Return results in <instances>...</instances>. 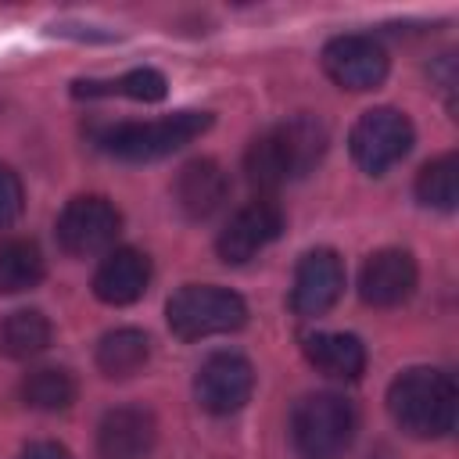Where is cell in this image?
Here are the masks:
<instances>
[{
    "label": "cell",
    "instance_id": "1",
    "mask_svg": "<svg viewBox=\"0 0 459 459\" xmlns=\"http://www.w3.org/2000/svg\"><path fill=\"white\" fill-rule=\"evenodd\" d=\"M326 143H330V136H326V126L319 118L294 115V118H287V122H280V126H273L251 140V147L244 154L247 179L258 190L273 194L283 183L308 176L323 161Z\"/></svg>",
    "mask_w": 459,
    "mask_h": 459
},
{
    "label": "cell",
    "instance_id": "2",
    "mask_svg": "<svg viewBox=\"0 0 459 459\" xmlns=\"http://www.w3.org/2000/svg\"><path fill=\"white\" fill-rule=\"evenodd\" d=\"M387 409L391 420L412 434V437H445L455 427V409H459V391L448 373L416 366L394 377L387 387Z\"/></svg>",
    "mask_w": 459,
    "mask_h": 459
},
{
    "label": "cell",
    "instance_id": "3",
    "mask_svg": "<svg viewBox=\"0 0 459 459\" xmlns=\"http://www.w3.org/2000/svg\"><path fill=\"white\" fill-rule=\"evenodd\" d=\"M359 430L355 405L344 394H305L290 412V441L301 459H341Z\"/></svg>",
    "mask_w": 459,
    "mask_h": 459
},
{
    "label": "cell",
    "instance_id": "4",
    "mask_svg": "<svg viewBox=\"0 0 459 459\" xmlns=\"http://www.w3.org/2000/svg\"><path fill=\"white\" fill-rule=\"evenodd\" d=\"M208 126H212L208 111H176V115L151 118V122L108 126L97 136V143H100V151H108L111 158H122V161H158V158L186 147L190 140H197Z\"/></svg>",
    "mask_w": 459,
    "mask_h": 459
},
{
    "label": "cell",
    "instance_id": "5",
    "mask_svg": "<svg viewBox=\"0 0 459 459\" xmlns=\"http://www.w3.org/2000/svg\"><path fill=\"white\" fill-rule=\"evenodd\" d=\"M169 330L179 341H204L215 333H233L247 323V305L237 290L215 283H186L165 305Z\"/></svg>",
    "mask_w": 459,
    "mask_h": 459
},
{
    "label": "cell",
    "instance_id": "6",
    "mask_svg": "<svg viewBox=\"0 0 459 459\" xmlns=\"http://www.w3.org/2000/svg\"><path fill=\"white\" fill-rule=\"evenodd\" d=\"M412 140H416L412 122L405 118V111H394V108H373V111H366L351 126V133H348L351 158L369 176H384L391 165H398L409 154Z\"/></svg>",
    "mask_w": 459,
    "mask_h": 459
},
{
    "label": "cell",
    "instance_id": "7",
    "mask_svg": "<svg viewBox=\"0 0 459 459\" xmlns=\"http://www.w3.org/2000/svg\"><path fill=\"white\" fill-rule=\"evenodd\" d=\"M118 233H122L118 208L97 194L72 197L57 215V244L75 258H90V255L108 251Z\"/></svg>",
    "mask_w": 459,
    "mask_h": 459
},
{
    "label": "cell",
    "instance_id": "8",
    "mask_svg": "<svg viewBox=\"0 0 459 459\" xmlns=\"http://www.w3.org/2000/svg\"><path fill=\"white\" fill-rule=\"evenodd\" d=\"M255 391V369L244 355L237 351H215L201 362L197 377H194V394L197 405L212 416H230L237 409L247 405Z\"/></svg>",
    "mask_w": 459,
    "mask_h": 459
},
{
    "label": "cell",
    "instance_id": "9",
    "mask_svg": "<svg viewBox=\"0 0 459 459\" xmlns=\"http://www.w3.org/2000/svg\"><path fill=\"white\" fill-rule=\"evenodd\" d=\"M323 72L344 90H377L387 75V50L366 32H344L323 47Z\"/></svg>",
    "mask_w": 459,
    "mask_h": 459
},
{
    "label": "cell",
    "instance_id": "10",
    "mask_svg": "<svg viewBox=\"0 0 459 459\" xmlns=\"http://www.w3.org/2000/svg\"><path fill=\"white\" fill-rule=\"evenodd\" d=\"M283 233V212L276 201L258 197L251 204H244L240 212H233V219L226 222V230L215 240V251L226 265H244L251 262L262 247H269L276 237Z\"/></svg>",
    "mask_w": 459,
    "mask_h": 459
},
{
    "label": "cell",
    "instance_id": "11",
    "mask_svg": "<svg viewBox=\"0 0 459 459\" xmlns=\"http://www.w3.org/2000/svg\"><path fill=\"white\" fill-rule=\"evenodd\" d=\"M344 290V262L330 247H316L301 255L294 269V287H290V308L298 316H323L337 305Z\"/></svg>",
    "mask_w": 459,
    "mask_h": 459
},
{
    "label": "cell",
    "instance_id": "12",
    "mask_svg": "<svg viewBox=\"0 0 459 459\" xmlns=\"http://www.w3.org/2000/svg\"><path fill=\"white\" fill-rule=\"evenodd\" d=\"M416 258L402 247H384V251H373L366 262H362V273H359V294L366 305L373 308H394L402 301L412 298L416 290Z\"/></svg>",
    "mask_w": 459,
    "mask_h": 459
},
{
    "label": "cell",
    "instance_id": "13",
    "mask_svg": "<svg viewBox=\"0 0 459 459\" xmlns=\"http://www.w3.org/2000/svg\"><path fill=\"white\" fill-rule=\"evenodd\" d=\"M158 437V423L143 405H118L104 412L97 427L100 459H147Z\"/></svg>",
    "mask_w": 459,
    "mask_h": 459
},
{
    "label": "cell",
    "instance_id": "14",
    "mask_svg": "<svg viewBox=\"0 0 459 459\" xmlns=\"http://www.w3.org/2000/svg\"><path fill=\"white\" fill-rule=\"evenodd\" d=\"M230 197V176L212 161V158H194L179 169L176 183H172V201L176 208L194 219V222H204L212 219L222 201Z\"/></svg>",
    "mask_w": 459,
    "mask_h": 459
},
{
    "label": "cell",
    "instance_id": "15",
    "mask_svg": "<svg viewBox=\"0 0 459 459\" xmlns=\"http://www.w3.org/2000/svg\"><path fill=\"white\" fill-rule=\"evenodd\" d=\"M151 283V258L136 247H115L93 273V294L104 305H133Z\"/></svg>",
    "mask_w": 459,
    "mask_h": 459
},
{
    "label": "cell",
    "instance_id": "16",
    "mask_svg": "<svg viewBox=\"0 0 459 459\" xmlns=\"http://www.w3.org/2000/svg\"><path fill=\"white\" fill-rule=\"evenodd\" d=\"M305 359L333 380H359L366 369V344L355 333L319 330L305 337Z\"/></svg>",
    "mask_w": 459,
    "mask_h": 459
},
{
    "label": "cell",
    "instance_id": "17",
    "mask_svg": "<svg viewBox=\"0 0 459 459\" xmlns=\"http://www.w3.org/2000/svg\"><path fill=\"white\" fill-rule=\"evenodd\" d=\"M151 359V337L136 326H118V330H108L97 344V369L111 380H122V377H133L147 366Z\"/></svg>",
    "mask_w": 459,
    "mask_h": 459
},
{
    "label": "cell",
    "instance_id": "18",
    "mask_svg": "<svg viewBox=\"0 0 459 459\" xmlns=\"http://www.w3.org/2000/svg\"><path fill=\"white\" fill-rule=\"evenodd\" d=\"M54 326L39 308H14L0 319V351L11 359H32L50 348Z\"/></svg>",
    "mask_w": 459,
    "mask_h": 459
},
{
    "label": "cell",
    "instance_id": "19",
    "mask_svg": "<svg viewBox=\"0 0 459 459\" xmlns=\"http://www.w3.org/2000/svg\"><path fill=\"white\" fill-rule=\"evenodd\" d=\"M47 273L43 251L36 240L11 237L0 240V294H22L32 290Z\"/></svg>",
    "mask_w": 459,
    "mask_h": 459
},
{
    "label": "cell",
    "instance_id": "20",
    "mask_svg": "<svg viewBox=\"0 0 459 459\" xmlns=\"http://www.w3.org/2000/svg\"><path fill=\"white\" fill-rule=\"evenodd\" d=\"M169 93V82L158 68H129L118 79H90V82H75V97H129V100H161Z\"/></svg>",
    "mask_w": 459,
    "mask_h": 459
},
{
    "label": "cell",
    "instance_id": "21",
    "mask_svg": "<svg viewBox=\"0 0 459 459\" xmlns=\"http://www.w3.org/2000/svg\"><path fill=\"white\" fill-rule=\"evenodd\" d=\"M79 387H75V377L61 366H39L32 369L25 380H22V398L29 409H39V412H61L75 402Z\"/></svg>",
    "mask_w": 459,
    "mask_h": 459
},
{
    "label": "cell",
    "instance_id": "22",
    "mask_svg": "<svg viewBox=\"0 0 459 459\" xmlns=\"http://www.w3.org/2000/svg\"><path fill=\"white\" fill-rule=\"evenodd\" d=\"M416 197L427 208L437 212H452L459 201V158L455 154H441L434 161H427L416 176Z\"/></svg>",
    "mask_w": 459,
    "mask_h": 459
},
{
    "label": "cell",
    "instance_id": "23",
    "mask_svg": "<svg viewBox=\"0 0 459 459\" xmlns=\"http://www.w3.org/2000/svg\"><path fill=\"white\" fill-rule=\"evenodd\" d=\"M22 201H25V194H22L18 172L0 165V230H7L22 215Z\"/></svg>",
    "mask_w": 459,
    "mask_h": 459
},
{
    "label": "cell",
    "instance_id": "24",
    "mask_svg": "<svg viewBox=\"0 0 459 459\" xmlns=\"http://www.w3.org/2000/svg\"><path fill=\"white\" fill-rule=\"evenodd\" d=\"M22 459H72V452L65 445H57V441H32L22 452Z\"/></svg>",
    "mask_w": 459,
    "mask_h": 459
}]
</instances>
